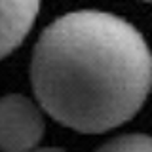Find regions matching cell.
Here are the masks:
<instances>
[{"label": "cell", "mask_w": 152, "mask_h": 152, "mask_svg": "<svg viewBox=\"0 0 152 152\" xmlns=\"http://www.w3.org/2000/svg\"><path fill=\"white\" fill-rule=\"evenodd\" d=\"M31 80L51 118L80 133H103L141 110L152 88V53L126 19L80 10L44 28Z\"/></svg>", "instance_id": "6da1fadb"}, {"label": "cell", "mask_w": 152, "mask_h": 152, "mask_svg": "<svg viewBox=\"0 0 152 152\" xmlns=\"http://www.w3.org/2000/svg\"><path fill=\"white\" fill-rule=\"evenodd\" d=\"M44 129V116L28 97L19 93L0 97V152H31Z\"/></svg>", "instance_id": "7a4b0ae2"}, {"label": "cell", "mask_w": 152, "mask_h": 152, "mask_svg": "<svg viewBox=\"0 0 152 152\" xmlns=\"http://www.w3.org/2000/svg\"><path fill=\"white\" fill-rule=\"evenodd\" d=\"M38 10L40 0H0V59L25 40Z\"/></svg>", "instance_id": "3957f363"}, {"label": "cell", "mask_w": 152, "mask_h": 152, "mask_svg": "<svg viewBox=\"0 0 152 152\" xmlns=\"http://www.w3.org/2000/svg\"><path fill=\"white\" fill-rule=\"evenodd\" d=\"M97 152H152V137L141 133L122 135L103 145Z\"/></svg>", "instance_id": "277c9868"}, {"label": "cell", "mask_w": 152, "mask_h": 152, "mask_svg": "<svg viewBox=\"0 0 152 152\" xmlns=\"http://www.w3.org/2000/svg\"><path fill=\"white\" fill-rule=\"evenodd\" d=\"M32 152H65L63 148H38V150H32Z\"/></svg>", "instance_id": "5b68a950"}, {"label": "cell", "mask_w": 152, "mask_h": 152, "mask_svg": "<svg viewBox=\"0 0 152 152\" xmlns=\"http://www.w3.org/2000/svg\"><path fill=\"white\" fill-rule=\"evenodd\" d=\"M145 2H152V0H145Z\"/></svg>", "instance_id": "8992f818"}]
</instances>
